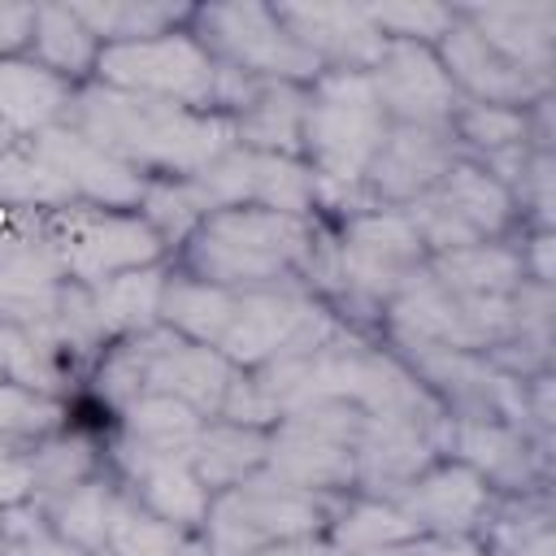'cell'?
Returning <instances> with one entry per match:
<instances>
[{"label":"cell","mask_w":556,"mask_h":556,"mask_svg":"<svg viewBox=\"0 0 556 556\" xmlns=\"http://www.w3.org/2000/svg\"><path fill=\"white\" fill-rule=\"evenodd\" d=\"M65 126L126 161L130 169H156L165 178H191L208 161L235 148V126L222 113H195L169 100L130 96L117 87H83L70 100Z\"/></svg>","instance_id":"1"},{"label":"cell","mask_w":556,"mask_h":556,"mask_svg":"<svg viewBox=\"0 0 556 556\" xmlns=\"http://www.w3.org/2000/svg\"><path fill=\"white\" fill-rule=\"evenodd\" d=\"M321 230L300 213L261 204L213 208L187 239V269L226 291H265L313 278Z\"/></svg>","instance_id":"2"},{"label":"cell","mask_w":556,"mask_h":556,"mask_svg":"<svg viewBox=\"0 0 556 556\" xmlns=\"http://www.w3.org/2000/svg\"><path fill=\"white\" fill-rule=\"evenodd\" d=\"M387 117L374 100V87L361 70H321L304 91L300 148L308 169L339 187H361L374 152L387 139Z\"/></svg>","instance_id":"3"},{"label":"cell","mask_w":556,"mask_h":556,"mask_svg":"<svg viewBox=\"0 0 556 556\" xmlns=\"http://www.w3.org/2000/svg\"><path fill=\"white\" fill-rule=\"evenodd\" d=\"M326 521H330L326 495L287 486L261 469L248 482L217 491L208 500L204 547L208 556H252L269 543L317 534Z\"/></svg>","instance_id":"4"},{"label":"cell","mask_w":556,"mask_h":556,"mask_svg":"<svg viewBox=\"0 0 556 556\" xmlns=\"http://www.w3.org/2000/svg\"><path fill=\"white\" fill-rule=\"evenodd\" d=\"M43 243L56 269L83 287H96L126 269H148L165 252L139 213L96 204H65L56 213H43Z\"/></svg>","instance_id":"5"},{"label":"cell","mask_w":556,"mask_h":556,"mask_svg":"<svg viewBox=\"0 0 556 556\" xmlns=\"http://www.w3.org/2000/svg\"><path fill=\"white\" fill-rule=\"evenodd\" d=\"M195 39L217 65H230L239 74L265 78V83H313L321 74V61L304 52L291 30L278 22L269 4H208L191 13Z\"/></svg>","instance_id":"6"},{"label":"cell","mask_w":556,"mask_h":556,"mask_svg":"<svg viewBox=\"0 0 556 556\" xmlns=\"http://www.w3.org/2000/svg\"><path fill=\"white\" fill-rule=\"evenodd\" d=\"M96 74H100L104 87H117V91H130V96L169 100V104H182V109H195V113H213L217 61L187 30L100 48Z\"/></svg>","instance_id":"7"},{"label":"cell","mask_w":556,"mask_h":556,"mask_svg":"<svg viewBox=\"0 0 556 556\" xmlns=\"http://www.w3.org/2000/svg\"><path fill=\"white\" fill-rule=\"evenodd\" d=\"M426 265H430V252L421 248L417 230L400 208H365L348 217L343 239L334 243L339 291L369 304H387Z\"/></svg>","instance_id":"8"},{"label":"cell","mask_w":556,"mask_h":556,"mask_svg":"<svg viewBox=\"0 0 556 556\" xmlns=\"http://www.w3.org/2000/svg\"><path fill=\"white\" fill-rule=\"evenodd\" d=\"M195 187L208 195L213 208H235V204H261L278 213H300L317 204V174L300 165L295 156H274V152H248L230 148L217 161H208L200 174H191Z\"/></svg>","instance_id":"9"},{"label":"cell","mask_w":556,"mask_h":556,"mask_svg":"<svg viewBox=\"0 0 556 556\" xmlns=\"http://www.w3.org/2000/svg\"><path fill=\"white\" fill-rule=\"evenodd\" d=\"M365 78L391 126H452L460 109V91L426 43H387Z\"/></svg>","instance_id":"10"},{"label":"cell","mask_w":556,"mask_h":556,"mask_svg":"<svg viewBox=\"0 0 556 556\" xmlns=\"http://www.w3.org/2000/svg\"><path fill=\"white\" fill-rule=\"evenodd\" d=\"M26 143L61 174V182L74 191L78 204L122 208V213H130V208L143 204V191H148L152 178L139 174V169H130L126 161L109 156L104 148H96L91 139H83L74 126H65V122L61 126H48V130L30 135Z\"/></svg>","instance_id":"11"},{"label":"cell","mask_w":556,"mask_h":556,"mask_svg":"<svg viewBox=\"0 0 556 556\" xmlns=\"http://www.w3.org/2000/svg\"><path fill=\"white\" fill-rule=\"evenodd\" d=\"M434 56L447 70V78L460 91V100H473V104L526 109V104H539L547 96V87H552V78L530 74V70L513 65L508 56H500L478 30H469L456 17V9H452V26L443 30Z\"/></svg>","instance_id":"12"},{"label":"cell","mask_w":556,"mask_h":556,"mask_svg":"<svg viewBox=\"0 0 556 556\" xmlns=\"http://www.w3.org/2000/svg\"><path fill=\"white\" fill-rule=\"evenodd\" d=\"M456 148L460 143H456L452 126H387V139L374 152L361 182H365L369 200L413 204L426 191H434L439 178L460 161Z\"/></svg>","instance_id":"13"},{"label":"cell","mask_w":556,"mask_h":556,"mask_svg":"<svg viewBox=\"0 0 556 556\" xmlns=\"http://www.w3.org/2000/svg\"><path fill=\"white\" fill-rule=\"evenodd\" d=\"M443 421H413V417H365L356 456V486L369 500H391L404 491L421 469L434 465Z\"/></svg>","instance_id":"14"},{"label":"cell","mask_w":556,"mask_h":556,"mask_svg":"<svg viewBox=\"0 0 556 556\" xmlns=\"http://www.w3.org/2000/svg\"><path fill=\"white\" fill-rule=\"evenodd\" d=\"M387 504H395L413 521L417 534H473V530H482L486 513L495 508L491 486L460 460L421 469Z\"/></svg>","instance_id":"15"},{"label":"cell","mask_w":556,"mask_h":556,"mask_svg":"<svg viewBox=\"0 0 556 556\" xmlns=\"http://www.w3.org/2000/svg\"><path fill=\"white\" fill-rule=\"evenodd\" d=\"M439 447H452L460 456V465H469L486 486H504V491H539L543 482V443H530L526 430L508 426V421H460V417H443V434Z\"/></svg>","instance_id":"16"},{"label":"cell","mask_w":556,"mask_h":556,"mask_svg":"<svg viewBox=\"0 0 556 556\" xmlns=\"http://www.w3.org/2000/svg\"><path fill=\"white\" fill-rule=\"evenodd\" d=\"M278 22L291 39L321 61V70H374L387 39L374 30L369 13L356 4H278Z\"/></svg>","instance_id":"17"},{"label":"cell","mask_w":556,"mask_h":556,"mask_svg":"<svg viewBox=\"0 0 556 556\" xmlns=\"http://www.w3.org/2000/svg\"><path fill=\"white\" fill-rule=\"evenodd\" d=\"M261 469L278 482L313 491V495H326V491L356 482L352 443H339V439H330L304 421H291V417H282L278 430L269 434V452H265Z\"/></svg>","instance_id":"18"},{"label":"cell","mask_w":556,"mask_h":556,"mask_svg":"<svg viewBox=\"0 0 556 556\" xmlns=\"http://www.w3.org/2000/svg\"><path fill=\"white\" fill-rule=\"evenodd\" d=\"M117 465L135 491V504L174 521V526H204L208 517V486L195 478L191 456H156L135 443H117Z\"/></svg>","instance_id":"19"},{"label":"cell","mask_w":556,"mask_h":556,"mask_svg":"<svg viewBox=\"0 0 556 556\" xmlns=\"http://www.w3.org/2000/svg\"><path fill=\"white\" fill-rule=\"evenodd\" d=\"M456 17L469 30H478L513 65L552 78L556 4H469V9H456Z\"/></svg>","instance_id":"20"},{"label":"cell","mask_w":556,"mask_h":556,"mask_svg":"<svg viewBox=\"0 0 556 556\" xmlns=\"http://www.w3.org/2000/svg\"><path fill=\"white\" fill-rule=\"evenodd\" d=\"M230 378H235V365L217 348L191 343L182 334H169V343L152 361V374H148V391L143 395H174L187 408H195L200 417H217Z\"/></svg>","instance_id":"21"},{"label":"cell","mask_w":556,"mask_h":556,"mask_svg":"<svg viewBox=\"0 0 556 556\" xmlns=\"http://www.w3.org/2000/svg\"><path fill=\"white\" fill-rule=\"evenodd\" d=\"M70 83L43 70L35 56H0V122L13 135H39L70 113Z\"/></svg>","instance_id":"22"},{"label":"cell","mask_w":556,"mask_h":556,"mask_svg":"<svg viewBox=\"0 0 556 556\" xmlns=\"http://www.w3.org/2000/svg\"><path fill=\"white\" fill-rule=\"evenodd\" d=\"M426 200H434L452 222H460L473 239H500L513 226V191L504 182H495L482 165L473 161H456L434 191H426Z\"/></svg>","instance_id":"23"},{"label":"cell","mask_w":556,"mask_h":556,"mask_svg":"<svg viewBox=\"0 0 556 556\" xmlns=\"http://www.w3.org/2000/svg\"><path fill=\"white\" fill-rule=\"evenodd\" d=\"M430 278L439 287H447L460 300H508L517 291V282L526 278L521 269V252L508 243H469L456 252H439L430 256Z\"/></svg>","instance_id":"24"},{"label":"cell","mask_w":556,"mask_h":556,"mask_svg":"<svg viewBox=\"0 0 556 556\" xmlns=\"http://www.w3.org/2000/svg\"><path fill=\"white\" fill-rule=\"evenodd\" d=\"M300 122H304V87L295 83H261L256 96L230 117L239 148L274 152V156L300 152Z\"/></svg>","instance_id":"25"},{"label":"cell","mask_w":556,"mask_h":556,"mask_svg":"<svg viewBox=\"0 0 556 556\" xmlns=\"http://www.w3.org/2000/svg\"><path fill=\"white\" fill-rule=\"evenodd\" d=\"M265 452H269V434L261 426L213 421V426H200V439L191 447V469L208 486V495H217L261 473Z\"/></svg>","instance_id":"26"},{"label":"cell","mask_w":556,"mask_h":556,"mask_svg":"<svg viewBox=\"0 0 556 556\" xmlns=\"http://www.w3.org/2000/svg\"><path fill=\"white\" fill-rule=\"evenodd\" d=\"M235 295H239V291L213 287V282L191 278V274H174V278H165V287H161V313H156V317H161L174 334L213 348V343L222 339L230 313H235Z\"/></svg>","instance_id":"27"},{"label":"cell","mask_w":556,"mask_h":556,"mask_svg":"<svg viewBox=\"0 0 556 556\" xmlns=\"http://www.w3.org/2000/svg\"><path fill=\"white\" fill-rule=\"evenodd\" d=\"M204 417L174 395H139L122 408V439L156 456H191Z\"/></svg>","instance_id":"28"},{"label":"cell","mask_w":556,"mask_h":556,"mask_svg":"<svg viewBox=\"0 0 556 556\" xmlns=\"http://www.w3.org/2000/svg\"><path fill=\"white\" fill-rule=\"evenodd\" d=\"M161 287H165V274L156 265L126 269V274H113V278L96 282L91 287V304H96V317H100L104 334L122 339V334L152 330L156 313H161Z\"/></svg>","instance_id":"29"},{"label":"cell","mask_w":556,"mask_h":556,"mask_svg":"<svg viewBox=\"0 0 556 556\" xmlns=\"http://www.w3.org/2000/svg\"><path fill=\"white\" fill-rule=\"evenodd\" d=\"M30 52L43 70H52L56 78L74 83L87 70H96L100 43L96 35L78 22V13L70 4H35V30H30Z\"/></svg>","instance_id":"30"},{"label":"cell","mask_w":556,"mask_h":556,"mask_svg":"<svg viewBox=\"0 0 556 556\" xmlns=\"http://www.w3.org/2000/svg\"><path fill=\"white\" fill-rule=\"evenodd\" d=\"M78 22L96 35L100 48L113 43H139V39H161L174 35L178 22H187L195 9L187 4H148V0H109V4H70Z\"/></svg>","instance_id":"31"},{"label":"cell","mask_w":556,"mask_h":556,"mask_svg":"<svg viewBox=\"0 0 556 556\" xmlns=\"http://www.w3.org/2000/svg\"><path fill=\"white\" fill-rule=\"evenodd\" d=\"M65 204H78L74 191L61 182V174L30 143H13L9 152H0V208L56 213Z\"/></svg>","instance_id":"32"},{"label":"cell","mask_w":556,"mask_h":556,"mask_svg":"<svg viewBox=\"0 0 556 556\" xmlns=\"http://www.w3.org/2000/svg\"><path fill=\"white\" fill-rule=\"evenodd\" d=\"M39 508H43L48 526H52L65 543H74V547H83V552H100V547H104V534H109V517H113V508H117V491H113L109 482L87 478V482L61 491V495L39 500Z\"/></svg>","instance_id":"33"},{"label":"cell","mask_w":556,"mask_h":556,"mask_svg":"<svg viewBox=\"0 0 556 556\" xmlns=\"http://www.w3.org/2000/svg\"><path fill=\"white\" fill-rule=\"evenodd\" d=\"M143 222L152 226V235L165 243H187L195 235V226L213 213L208 195L195 187V178H152L139 204Z\"/></svg>","instance_id":"34"},{"label":"cell","mask_w":556,"mask_h":556,"mask_svg":"<svg viewBox=\"0 0 556 556\" xmlns=\"http://www.w3.org/2000/svg\"><path fill=\"white\" fill-rule=\"evenodd\" d=\"M413 521L387 504V500H356L352 508H343L339 517H330V543L343 547L348 556H365V552H378V547H391V543H404L413 539Z\"/></svg>","instance_id":"35"},{"label":"cell","mask_w":556,"mask_h":556,"mask_svg":"<svg viewBox=\"0 0 556 556\" xmlns=\"http://www.w3.org/2000/svg\"><path fill=\"white\" fill-rule=\"evenodd\" d=\"M187 543L182 526L148 513L143 504L117 495V508L109 517V534H104V547L109 556H178V547Z\"/></svg>","instance_id":"36"},{"label":"cell","mask_w":556,"mask_h":556,"mask_svg":"<svg viewBox=\"0 0 556 556\" xmlns=\"http://www.w3.org/2000/svg\"><path fill=\"white\" fill-rule=\"evenodd\" d=\"M96 469V452L83 434H43L30 443V478H35V504L48 495H61L78 482H87Z\"/></svg>","instance_id":"37"},{"label":"cell","mask_w":556,"mask_h":556,"mask_svg":"<svg viewBox=\"0 0 556 556\" xmlns=\"http://www.w3.org/2000/svg\"><path fill=\"white\" fill-rule=\"evenodd\" d=\"M452 135H456V143H465L473 152L517 148V143H530V109L460 100V109L452 113Z\"/></svg>","instance_id":"38"},{"label":"cell","mask_w":556,"mask_h":556,"mask_svg":"<svg viewBox=\"0 0 556 556\" xmlns=\"http://www.w3.org/2000/svg\"><path fill=\"white\" fill-rule=\"evenodd\" d=\"M365 13L387 43H426L430 48L452 26V9H443V4H369Z\"/></svg>","instance_id":"39"},{"label":"cell","mask_w":556,"mask_h":556,"mask_svg":"<svg viewBox=\"0 0 556 556\" xmlns=\"http://www.w3.org/2000/svg\"><path fill=\"white\" fill-rule=\"evenodd\" d=\"M61 426V404L26 391L17 382H0V434H17V439H43L48 430Z\"/></svg>","instance_id":"40"},{"label":"cell","mask_w":556,"mask_h":556,"mask_svg":"<svg viewBox=\"0 0 556 556\" xmlns=\"http://www.w3.org/2000/svg\"><path fill=\"white\" fill-rule=\"evenodd\" d=\"M30 443L17 434H0V508L35 500V478H30Z\"/></svg>","instance_id":"41"},{"label":"cell","mask_w":556,"mask_h":556,"mask_svg":"<svg viewBox=\"0 0 556 556\" xmlns=\"http://www.w3.org/2000/svg\"><path fill=\"white\" fill-rule=\"evenodd\" d=\"M30 30H35V4H0V52L4 56L26 48Z\"/></svg>","instance_id":"42"},{"label":"cell","mask_w":556,"mask_h":556,"mask_svg":"<svg viewBox=\"0 0 556 556\" xmlns=\"http://www.w3.org/2000/svg\"><path fill=\"white\" fill-rule=\"evenodd\" d=\"M252 556H348L343 547H334L330 539H317V534H304V539H282V543H269Z\"/></svg>","instance_id":"43"},{"label":"cell","mask_w":556,"mask_h":556,"mask_svg":"<svg viewBox=\"0 0 556 556\" xmlns=\"http://www.w3.org/2000/svg\"><path fill=\"white\" fill-rule=\"evenodd\" d=\"M178 556H208V547H204V543H182Z\"/></svg>","instance_id":"44"},{"label":"cell","mask_w":556,"mask_h":556,"mask_svg":"<svg viewBox=\"0 0 556 556\" xmlns=\"http://www.w3.org/2000/svg\"><path fill=\"white\" fill-rule=\"evenodd\" d=\"M13 143H17V135H13V130H9V126H4V122H0V152H9V148H13Z\"/></svg>","instance_id":"45"},{"label":"cell","mask_w":556,"mask_h":556,"mask_svg":"<svg viewBox=\"0 0 556 556\" xmlns=\"http://www.w3.org/2000/svg\"><path fill=\"white\" fill-rule=\"evenodd\" d=\"M91 556H109V552H91Z\"/></svg>","instance_id":"46"}]
</instances>
